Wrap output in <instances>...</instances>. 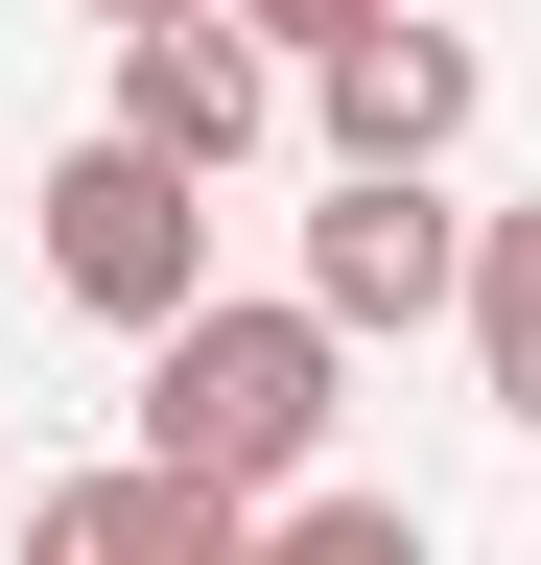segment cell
<instances>
[{
  "label": "cell",
  "mask_w": 541,
  "mask_h": 565,
  "mask_svg": "<svg viewBox=\"0 0 541 565\" xmlns=\"http://www.w3.org/2000/svg\"><path fill=\"white\" fill-rule=\"evenodd\" d=\"M470 377H495V424H541V212L470 236Z\"/></svg>",
  "instance_id": "obj_7"
},
{
  "label": "cell",
  "mask_w": 541,
  "mask_h": 565,
  "mask_svg": "<svg viewBox=\"0 0 541 565\" xmlns=\"http://www.w3.org/2000/svg\"><path fill=\"white\" fill-rule=\"evenodd\" d=\"M95 141H142V166L236 189V166H259V47H236V0H188V24L118 47V118H95Z\"/></svg>",
  "instance_id": "obj_4"
},
{
  "label": "cell",
  "mask_w": 541,
  "mask_h": 565,
  "mask_svg": "<svg viewBox=\"0 0 541 565\" xmlns=\"http://www.w3.org/2000/svg\"><path fill=\"white\" fill-rule=\"evenodd\" d=\"M259 565H424L400 494H306V519H259Z\"/></svg>",
  "instance_id": "obj_8"
},
{
  "label": "cell",
  "mask_w": 541,
  "mask_h": 565,
  "mask_svg": "<svg viewBox=\"0 0 541 565\" xmlns=\"http://www.w3.org/2000/svg\"><path fill=\"white\" fill-rule=\"evenodd\" d=\"M377 24H424V0H236V47H306V71H329V47H377Z\"/></svg>",
  "instance_id": "obj_9"
},
{
  "label": "cell",
  "mask_w": 541,
  "mask_h": 565,
  "mask_svg": "<svg viewBox=\"0 0 541 565\" xmlns=\"http://www.w3.org/2000/svg\"><path fill=\"white\" fill-rule=\"evenodd\" d=\"M470 236L495 212H447V189H329L306 212V307L329 330H424V307H470Z\"/></svg>",
  "instance_id": "obj_3"
},
{
  "label": "cell",
  "mask_w": 541,
  "mask_h": 565,
  "mask_svg": "<svg viewBox=\"0 0 541 565\" xmlns=\"http://www.w3.org/2000/svg\"><path fill=\"white\" fill-rule=\"evenodd\" d=\"M95 24H118V47H142V24H188V0H95Z\"/></svg>",
  "instance_id": "obj_10"
},
{
  "label": "cell",
  "mask_w": 541,
  "mask_h": 565,
  "mask_svg": "<svg viewBox=\"0 0 541 565\" xmlns=\"http://www.w3.org/2000/svg\"><path fill=\"white\" fill-rule=\"evenodd\" d=\"M306 95H329V189H424L470 141V24H377V47H329Z\"/></svg>",
  "instance_id": "obj_5"
},
{
  "label": "cell",
  "mask_w": 541,
  "mask_h": 565,
  "mask_svg": "<svg viewBox=\"0 0 541 565\" xmlns=\"http://www.w3.org/2000/svg\"><path fill=\"white\" fill-rule=\"evenodd\" d=\"M24 565H259V519L118 448V471H72V494H24Z\"/></svg>",
  "instance_id": "obj_6"
},
{
  "label": "cell",
  "mask_w": 541,
  "mask_h": 565,
  "mask_svg": "<svg viewBox=\"0 0 541 565\" xmlns=\"http://www.w3.org/2000/svg\"><path fill=\"white\" fill-rule=\"evenodd\" d=\"M24 212H47V282H72L95 330H142V353H165L188 307H236V282H213V189H188V166H142V141H72Z\"/></svg>",
  "instance_id": "obj_2"
},
{
  "label": "cell",
  "mask_w": 541,
  "mask_h": 565,
  "mask_svg": "<svg viewBox=\"0 0 541 565\" xmlns=\"http://www.w3.org/2000/svg\"><path fill=\"white\" fill-rule=\"evenodd\" d=\"M329 377H354V330L306 307H188L165 353H142V471H188V494H236V519H306V448H329Z\"/></svg>",
  "instance_id": "obj_1"
}]
</instances>
